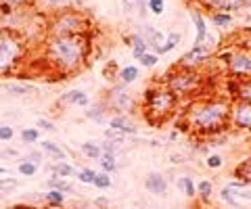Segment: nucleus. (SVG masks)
<instances>
[{
  "instance_id": "26",
  "label": "nucleus",
  "mask_w": 251,
  "mask_h": 209,
  "mask_svg": "<svg viewBox=\"0 0 251 209\" xmlns=\"http://www.w3.org/2000/svg\"><path fill=\"white\" fill-rule=\"evenodd\" d=\"M46 186L51 188V191H61V192H72L73 186L67 182L65 178H59V176H51V180H46Z\"/></svg>"
},
{
  "instance_id": "32",
  "label": "nucleus",
  "mask_w": 251,
  "mask_h": 209,
  "mask_svg": "<svg viewBox=\"0 0 251 209\" xmlns=\"http://www.w3.org/2000/svg\"><path fill=\"white\" fill-rule=\"evenodd\" d=\"M4 90L9 94H15V96H25V94L36 92V88L27 86V84H4Z\"/></svg>"
},
{
  "instance_id": "15",
  "label": "nucleus",
  "mask_w": 251,
  "mask_h": 209,
  "mask_svg": "<svg viewBox=\"0 0 251 209\" xmlns=\"http://www.w3.org/2000/svg\"><path fill=\"white\" fill-rule=\"evenodd\" d=\"M109 128L111 130H117L124 136H134L136 132H138L134 122L130 120V115H111L109 117Z\"/></svg>"
},
{
  "instance_id": "9",
  "label": "nucleus",
  "mask_w": 251,
  "mask_h": 209,
  "mask_svg": "<svg viewBox=\"0 0 251 209\" xmlns=\"http://www.w3.org/2000/svg\"><path fill=\"white\" fill-rule=\"evenodd\" d=\"M212 54H214V46L209 44V40L205 42V44H195L191 51L184 52L182 57H180V61L176 63V67H180V69H197L199 65H203Z\"/></svg>"
},
{
  "instance_id": "31",
  "label": "nucleus",
  "mask_w": 251,
  "mask_h": 209,
  "mask_svg": "<svg viewBox=\"0 0 251 209\" xmlns=\"http://www.w3.org/2000/svg\"><path fill=\"white\" fill-rule=\"evenodd\" d=\"M51 170H53L54 176H59V178H72V176H75L73 165H69L67 161H57V163H53Z\"/></svg>"
},
{
  "instance_id": "3",
  "label": "nucleus",
  "mask_w": 251,
  "mask_h": 209,
  "mask_svg": "<svg viewBox=\"0 0 251 209\" xmlns=\"http://www.w3.org/2000/svg\"><path fill=\"white\" fill-rule=\"evenodd\" d=\"M178 96H174L170 90L165 86H151L144 90V96H143V104H144V111H146V117L149 122L153 123H161L163 117L172 115L174 109L178 107Z\"/></svg>"
},
{
  "instance_id": "8",
  "label": "nucleus",
  "mask_w": 251,
  "mask_h": 209,
  "mask_svg": "<svg viewBox=\"0 0 251 209\" xmlns=\"http://www.w3.org/2000/svg\"><path fill=\"white\" fill-rule=\"evenodd\" d=\"M222 61L226 63L228 71L239 80L251 78V51H234L222 54Z\"/></svg>"
},
{
  "instance_id": "16",
  "label": "nucleus",
  "mask_w": 251,
  "mask_h": 209,
  "mask_svg": "<svg viewBox=\"0 0 251 209\" xmlns=\"http://www.w3.org/2000/svg\"><path fill=\"white\" fill-rule=\"evenodd\" d=\"M73 4H75V0H36L38 9L48 13V15L59 13V11H67V9H72Z\"/></svg>"
},
{
  "instance_id": "24",
  "label": "nucleus",
  "mask_w": 251,
  "mask_h": 209,
  "mask_svg": "<svg viewBox=\"0 0 251 209\" xmlns=\"http://www.w3.org/2000/svg\"><path fill=\"white\" fill-rule=\"evenodd\" d=\"M117 80H120V84H124V86H128V84L136 82L138 80V67L136 65H128L120 69V73H117Z\"/></svg>"
},
{
  "instance_id": "39",
  "label": "nucleus",
  "mask_w": 251,
  "mask_h": 209,
  "mask_svg": "<svg viewBox=\"0 0 251 209\" xmlns=\"http://www.w3.org/2000/svg\"><path fill=\"white\" fill-rule=\"evenodd\" d=\"M212 21L218 27H226L230 21H233V15H230V13H212Z\"/></svg>"
},
{
  "instance_id": "21",
  "label": "nucleus",
  "mask_w": 251,
  "mask_h": 209,
  "mask_svg": "<svg viewBox=\"0 0 251 209\" xmlns=\"http://www.w3.org/2000/svg\"><path fill=\"white\" fill-rule=\"evenodd\" d=\"M40 149L44 151V153H48L53 159H57V161H65L67 159V153L61 149L59 144H54V142H51V140H42L40 142Z\"/></svg>"
},
{
  "instance_id": "51",
  "label": "nucleus",
  "mask_w": 251,
  "mask_h": 209,
  "mask_svg": "<svg viewBox=\"0 0 251 209\" xmlns=\"http://www.w3.org/2000/svg\"><path fill=\"white\" fill-rule=\"evenodd\" d=\"M6 174H9V170H6V167H2V165H0V178H2V176H6Z\"/></svg>"
},
{
  "instance_id": "44",
  "label": "nucleus",
  "mask_w": 251,
  "mask_h": 209,
  "mask_svg": "<svg viewBox=\"0 0 251 209\" xmlns=\"http://www.w3.org/2000/svg\"><path fill=\"white\" fill-rule=\"evenodd\" d=\"M138 61H141L143 67H153V65H155V63L159 61V57H157L155 52H146V54H143V57L138 59Z\"/></svg>"
},
{
  "instance_id": "17",
  "label": "nucleus",
  "mask_w": 251,
  "mask_h": 209,
  "mask_svg": "<svg viewBox=\"0 0 251 209\" xmlns=\"http://www.w3.org/2000/svg\"><path fill=\"white\" fill-rule=\"evenodd\" d=\"M61 107H67V104H80V107H88L90 104V96L84 92V90H69V92H65L59 99Z\"/></svg>"
},
{
  "instance_id": "2",
  "label": "nucleus",
  "mask_w": 251,
  "mask_h": 209,
  "mask_svg": "<svg viewBox=\"0 0 251 209\" xmlns=\"http://www.w3.org/2000/svg\"><path fill=\"white\" fill-rule=\"evenodd\" d=\"M88 54V38L84 34L73 36H57L46 44L48 63L61 73H73L84 65Z\"/></svg>"
},
{
  "instance_id": "18",
  "label": "nucleus",
  "mask_w": 251,
  "mask_h": 209,
  "mask_svg": "<svg viewBox=\"0 0 251 209\" xmlns=\"http://www.w3.org/2000/svg\"><path fill=\"white\" fill-rule=\"evenodd\" d=\"M86 117H88V120H92L94 123H101V125L109 123V109H107V104H105L103 101L92 103V107H88V111H86Z\"/></svg>"
},
{
  "instance_id": "1",
  "label": "nucleus",
  "mask_w": 251,
  "mask_h": 209,
  "mask_svg": "<svg viewBox=\"0 0 251 209\" xmlns=\"http://www.w3.org/2000/svg\"><path fill=\"white\" fill-rule=\"evenodd\" d=\"M182 120L186 122L188 132H197V134L205 136L220 134L230 123V103L224 99L193 103L182 115Z\"/></svg>"
},
{
  "instance_id": "33",
  "label": "nucleus",
  "mask_w": 251,
  "mask_h": 209,
  "mask_svg": "<svg viewBox=\"0 0 251 209\" xmlns=\"http://www.w3.org/2000/svg\"><path fill=\"white\" fill-rule=\"evenodd\" d=\"M99 163H101V170L105 174H111V172L117 170V159H115V155H111V153H103Z\"/></svg>"
},
{
  "instance_id": "45",
  "label": "nucleus",
  "mask_w": 251,
  "mask_h": 209,
  "mask_svg": "<svg viewBox=\"0 0 251 209\" xmlns=\"http://www.w3.org/2000/svg\"><path fill=\"white\" fill-rule=\"evenodd\" d=\"M13 136H15V130H13L11 125H0V140L9 142Z\"/></svg>"
},
{
  "instance_id": "5",
  "label": "nucleus",
  "mask_w": 251,
  "mask_h": 209,
  "mask_svg": "<svg viewBox=\"0 0 251 209\" xmlns=\"http://www.w3.org/2000/svg\"><path fill=\"white\" fill-rule=\"evenodd\" d=\"M25 54L23 42L17 38V34L9 30H0V75L11 73L19 65V61Z\"/></svg>"
},
{
  "instance_id": "28",
  "label": "nucleus",
  "mask_w": 251,
  "mask_h": 209,
  "mask_svg": "<svg viewBox=\"0 0 251 209\" xmlns=\"http://www.w3.org/2000/svg\"><path fill=\"white\" fill-rule=\"evenodd\" d=\"M80 151L86 155L88 159H101L103 155V149H101V144L99 142H92V140H86V142H82L80 146Z\"/></svg>"
},
{
  "instance_id": "53",
  "label": "nucleus",
  "mask_w": 251,
  "mask_h": 209,
  "mask_svg": "<svg viewBox=\"0 0 251 209\" xmlns=\"http://www.w3.org/2000/svg\"><path fill=\"white\" fill-rule=\"evenodd\" d=\"M46 209H57V207H48V205H46Z\"/></svg>"
},
{
  "instance_id": "52",
  "label": "nucleus",
  "mask_w": 251,
  "mask_h": 209,
  "mask_svg": "<svg viewBox=\"0 0 251 209\" xmlns=\"http://www.w3.org/2000/svg\"><path fill=\"white\" fill-rule=\"evenodd\" d=\"M245 6H251V0H245Z\"/></svg>"
},
{
  "instance_id": "50",
  "label": "nucleus",
  "mask_w": 251,
  "mask_h": 209,
  "mask_svg": "<svg viewBox=\"0 0 251 209\" xmlns=\"http://www.w3.org/2000/svg\"><path fill=\"white\" fill-rule=\"evenodd\" d=\"M0 157H17V151H2Z\"/></svg>"
},
{
  "instance_id": "37",
  "label": "nucleus",
  "mask_w": 251,
  "mask_h": 209,
  "mask_svg": "<svg viewBox=\"0 0 251 209\" xmlns=\"http://www.w3.org/2000/svg\"><path fill=\"white\" fill-rule=\"evenodd\" d=\"M92 186H96V188H101V191H105V188H109V186H111V176H109V174H105V172H96Z\"/></svg>"
},
{
  "instance_id": "14",
  "label": "nucleus",
  "mask_w": 251,
  "mask_h": 209,
  "mask_svg": "<svg viewBox=\"0 0 251 209\" xmlns=\"http://www.w3.org/2000/svg\"><path fill=\"white\" fill-rule=\"evenodd\" d=\"M230 96H233V101L251 103V78L230 82Z\"/></svg>"
},
{
  "instance_id": "22",
  "label": "nucleus",
  "mask_w": 251,
  "mask_h": 209,
  "mask_svg": "<svg viewBox=\"0 0 251 209\" xmlns=\"http://www.w3.org/2000/svg\"><path fill=\"white\" fill-rule=\"evenodd\" d=\"M180 40H182V36H180V34H170V36H167V40H165V44H161V46H155L153 48V52L157 54V57H161V54H165V52H170V51H174V48H176L178 44H180Z\"/></svg>"
},
{
  "instance_id": "29",
  "label": "nucleus",
  "mask_w": 251,
  "mask_h": 209,
  "mask_svg": "<svg viewBox=\"0 0 251 209\" xmlns=\"http://www.w3.org/2000/svg\"><path fill=\"white\" fill-rule=\"evenodd\" d=\"M44 203L48 207H57L61 209L63 205H65V192H61V191H48L44 194Z\"/></svg>"
},
{
  "instance_id": "11",
  "label": "nucleus",
  "mask_w": 251,
  "mask_h": 209,
  "mask_svg": "<svg viewBox=\"0 0 251 209\" xmlns=\"http://www.w3.org/2000/svg\"><path fill=\"white\" fill-rule=\"evenodd\" d=\"M230 123L239 130L251 132V103L234 101L230 104Z\"/></svg>"
},
{
  "instance_id": "6",
  "label": "nucleus",
  "mask_w": 251,
  "mask_h": 209,
  "mask_svg": "<svg viewBox=\"0 0 251 209\" xmlns=\"http://www.w3.org/2000/svg\"><path fill=\"white\" fill-rule=\"evenodd\" d=\"M201 84V75L197 69H180L174 67L170 73L165 75V88L170 90L174 96L182 99V96H191L193 92H197Z\"/></svg>"
},
{
  "instance_id": "43",
  "label": "nucleus",
  "mask_w": 251,
  "mask_h": 209,
  "mask_svg": "<svg viewBox=\"0 0 251 209\" xmlns=\"http://www.w3.org/2000/svg\"><path fill=\"white\" fill-rule=\"evenodd\" d=\"M222 163H224V159H222V155H209L205 165L209 167V170H220Z\"/></svg>"
},
{
  "instance_id": "35",
  "label": "nucleus",
  "mask_w": 251,
  "mask_h": 209,
  "mask_svg": "<svg viewBox=\"0 0 251 209\" xmlns=\"http://www.w3.org/2000/svg\"><path fill=\"white\" fill-rule=\"evenodd\" d=\"M17 170H19L21 176H36V174H38V165L32 163V161H27V159H23V161L17 165Z\"/></svg>"
},
{
  "instance_id": "47",
  "label": "nucleus",
  "mask_w": 251,
  "mask_h": 209,
  "mask_svg": "<svg viewBox=\"0 0 251 209\" xmlns=\"http://www.w3.org/2000/svg\"><path fill=\"white\" fill-rule=\"evenodd\" d=\"M2 2L11 4L13 9H15V6H30V4H36V0H2Z\"/></svg>"
},
{
  "instance_id": "41",
  "label": "nucleus",
  "mask_w": 251,
  "mask_h": 209,
  "mask_svg": "<svg viewBox=\"0 0 251 209\" xmlns=\"http://www.w3.org/2000/svg\"><path fill=\"white\" fill-rule=\"evenodd\" d=\"M19 186V180H13V178H0V192H6V191H13V188Z\"/></svg>"
},
{
  "instance_id": "40",
  "label": "nucleus",
  "mask_w": 251,
  "mask_h": 209,
  "mask_svg": "<svg viewBox=\"0 0 251 209\" xmlns=\"http://www.w3.org/2000/svg\"><path fill=\"white\" fill-rule=\"evenodd\" d=\"M124 134H120V132L117 130H105V140H109V142H117V144H122L124 142Z\"/></svg>"
},
{
  "instance_id": "30",
  "label": "nucleus",
  "mask_w": 251,
  "mask_h": 209,
  "mask_svg": "<svg viewBox=\"0 0 251 209\" xmlns=\"http://www.w3.org/2000/svg\"><path fill=\"white\" fill-rule=\"evenodd\" d=\"M126 15H134L138 13L141 17H144V0H122Z\"/></svg>"
},
{
  "instance_id": "48",
  "label": "nucleus",
  "mask_w": 251,
  "mask_h": 209,
  "mask_svg": "<svg viewBox=\"0 0 251 209\" xmlns=\"http://www.w3.org/2000/svg\"><path fill=\"white\" fill-rule=\"evenodd\" d=\"M25 159H27V161H32V163H36V165H38V163L42 161V153H30V155H27Z\"/></svg>"
},
{
  "instance_id": "12",
  "label": "nucleus",
  "mask_w": 251,
  "mask_h": 209,
  "mask_svg": "<svg viewBox=\"0 0 251 209\" xmlns=\"http://www.w3.org/2000/svg\"><path fill=\"white\" fill-rule=\"evenodd\" d=\"M197 2L207 11L214 13H230L245 6V0H197Z\"/></svg>"
},
{
  "instance_id": "49",
  "label": "nucleus",
  "mask_w": 251,
  "mask_h": 209,
  "mask_svg": "<svg viewBox=\"0 0 251 209\" xmlns=\"http://www.w3.org/2000/svg\"><path fill=\"white\" fill-rule=\"evenodd\" d=\"M94 205H96V207H109V201H107V199H96Z\"/></svg>"
},
{
  "instance_id": "54",
  "label": "nucleus",
  "mask_w": 251,
  "mask_h": 209,
  "mask_svg": "<svg viewBox=\"0 0 251 209\" xmlns=\"http://www.w3.org/2000/svg\"><path fill=\"white\" fill-rule=\"evenodd\" d=\"M2 194H4V192H0V199H2Z\"/></svg>"
},
{
  "instance_id": "4",
  "label": "nucleus",
  "mask_w": 251,
  "mask_h": 209,
  "mask_svg": "<svg viewBox=\"0 0 251 209\" xmlns=\"http://www.w3.org/2000/svg\"><path fill=\"white\" fill-rule=\"evenodd\" d=\"M88 30V19L75 9L53 13L48 21V34L51 38L57 36H73V34H84Z\"/></svg>"
},
{
  "instance_id": "13",
  "label": "nucleus",
  "mask_w": 251,
  "mask_h": 209,
  "mask_svg": "<svg viewBox=\"0 0 251 209\" xmlns=\"http://www.w3.org/2000/svg\"><path fill=\"white\" fill-rule=\"evenodd\" d=\"M144 188L151 194H155V197H163V194L167 192V180H165L163 174L151 172V174L144 176Z\"/></svg>"
},
{
  "instance_id": "42",
  "label": "nucleus",
  "mask_w": 251,
  "mask_h": 209,
  "mask_svg": "<svg viewBox=\"0 0 251 209\" xmlns=\"http://www.w3.org/2000/svg\"><path fill=\"white\" fill-rule=\"evenodd\" d=\"M149 9L153 15H163L165 11V0H149Z\"/></svg>"
},
{
  "instance_id": "34",
  "label": "nucleus",
  "mask_w": 251,
  "mask_h": 209,
  "mask_svg": "<svg viewBox=\"0 0 251 209\" xmlns=\"http://www.w3.org/2000/svg\"><path fill=\"white\" fill-rule=\"evenodd\" d=\"M21 140L27 142V144H34L40 140V130L38 128H25L21 130Z\"/></svg>"
},
{
  "instance_id": "46",
  "label": "nucleus",
  "mask_w": 251,
  "mask_h": 209,
  "mask_svg": "<svg viewBox=\"0 0 251 209\" xmlns=\"http://www.w3.org/2000/svg\"><path fill=\"white\" fill-rule=\"evenodd\" d=\"M36 128H38V130H46V132H54V123L48 122V120H44V117H40V120L36 122Z\"/></svg>"
},
{
  "instance_id": "27",
  "label": "nucleus",
  "mask_w": 251,
  "mask_h": 209,
  "mask_svg": "<svg viewBox=\"0 0 251 209\" xmlns=\"http://www.w3.org/2000/svg\"><path fill=\"white\" fill-rule=\"evenodd\" d=\"M234 178H239L241 182H249L251 184V159H245V161H241L239 165L234 167Z\"/></svg>"
},
{
  "instance_id": "38",
  "label": "nucleus",
  "mask_w": 251,
  "mask_h": 209,
  "mask_svg": "<svg viewBox=\"0 0 251 209\" xmlns=\"http://www.w3.org/2000/svg\"><path fill=\"white\" fill-rule=\"evenodd\" d=\"M212 191H214V186H212V182H209V180H201V182L197 184V194H199V197L203 199V201L209 199Z\"/></svg>"
},
{
  "instance_id": "7",
  "label": "nucleus",
  "mask_w": 251,
  "mask_h": 209,
  "mask_svg": "<svg viewBox=\"0 0 251 209\" xmlns=\"http://www.w3.org/2000/svg\"><path fill=\"white\" fill-rule=\"evenodd\" d=\"M103 103L107 104L109 113L113 111L115 115H132L136 111V99L124 84H113L103 96Z\"/></svg>"
},
{
  "instance_id": "19",
  "label": "nucleus",
  "mask_w": 251,
  "mask_h": 209,
  "mask_svg": "<svg viewBox=\"0 0 251 209\" xmlns=\"http://www.w3.org/2000/svg\"><path fill=\"white\" fill-rule=\"evenodd\" d=\"M191 19H193V23L195 27H197V38H195V44H205V40L207 38V23H205V19L203 15H201V11H191Z\"/></svg>"
},
{
  "instance_id": "23",
  "label": "nucleus",
  "mask_w": 251,
  "mask_h": 209,
  "mask_svg": "<svg viewBox=\"0 0 251 209\" xmlns=\"http://www.w3.org/2000/svg\"><path fill=\"white\" fill-rule=\"evenodd\" d=\"M176 188L178 191H182L186 197H197V186H195V182H193V178L191 176H182V178H178L176 180Z\"/></svg>"
},
{
  "instance_id": "20",
  "label": "nucleus",
  "mask_w": 251,
  "mask_h": 209,
  "mask_svg": "<svg viewBox=\"0 0 251 209\" xmlns=\"http://www.w3.org/2000/svg\"><path fill=\"white\" fill-rule=\"evenodd\" d=\"M138 36H141L146 44H149L151 48H155V46H161V40H163V34L155 30L153 25H144L141 32H138Z\"/></svg>"
},
{
  "instance_id": "10",
  "label": "nucleus",
  "mask_w": 251,
  "mask_h": 209,
  "mask_svg": "<svg viewBox=\"0 0 251 209\" xmlns=\"http://www.w3.org/2000/svg\"><path fill=\"white\" fill-rule=\"evenodd\" d=\"M220 197L226 201L228 205L233 207H243V201H251V184L249 182H241V180H234V182L226 184L220 191Z\"/></svg>"
},
{
  "instance_id": "36",
  "label": "nucleus",
  "mask_w": 251,
  "mask_h": 209,
  "mask_svg": "<svg viewBox=\"0 0 251 209\" xmlns=\"http://www.w3.org/2000/svg\"><path fill=\"white\" fill-rule=\"evenodd\" d=\"M94 176H96V172L92 170V167H82V170L75 174V178H78L80 182H84V184H92Z\"/></svg>"
},
{
  "instance_id": "25",
  "label": "nucleus",
  "mask_w": 251,
  "mask_h": 209,
  "mask_svg": "<svg viewBox=\"0 0 251 209\" xmlns=\"http://www.w3.org/2000/svg\"><path fill=\"white\" fill-rule=\"evenodd\" d=\"M130 42H132V54H134V59H141L143 54H146L149 52V48H151L141 36H138V34H134V36L130 38Z\"/></svg>"
}]
</instances>
